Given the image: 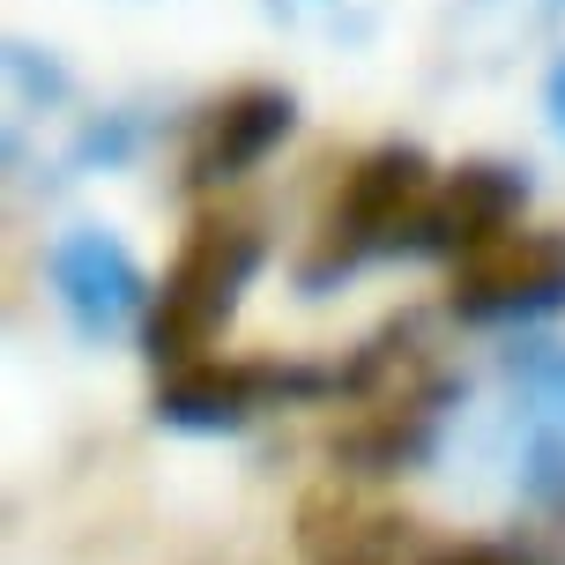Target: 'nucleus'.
<instances>
[{"instance_id":"1","label":"nucleus","mask_w":565,"mask_h":565,"mask_svg":"<svg viewBox=\"0 0 565 565\" xmlns=\"http://www.w3.org/2000/svg\"><path fill=\"white\" fill-rule=\"evenodd\" d=\"M454 402H461V380L424 350L409 320H395V328H380L372 342H358L342 358V424L328 439V454L350 477L424 469L454 417Z\"/></svg>"},{"instance_id":"10","label":"nucleus","mask_w":565,"mask_h":565,"mask_svg":"<svg viewBox=\"0 0 565 565\" xmlns=\"http://www.w3.org/2000/svg\"><path fill=\"white\" fill-rule=\"evenodd\" d=\"M529 209V171L499 164V157H477V164L439 171V194H431V216H424V246L417 260H461L491 246L499 231L521 224Z\"/></svg>"},{"instance_id":"7","label":"nucleus","mask_w":565,"mask_h":565,"mask_svg":"<svg viewBox=\"0 0 565 565\" xmlns=\"http://www.w3.org/2000/svg\"><path fill=\"white\" fill-rule=\"evenodd\" d=\"M290 127H298V97L282 83H238L224 97H209L179 141V186L186 194L238 186L246 171H260L290 141Z\"/></svg>"},{"instance_id":"12","label":"nucleus","mask_w":565,"mask_h":565,"mask_svg":"<svg viewBox=\"0 0 565 565\" xmlns=\"http://www.w3.org/2000/svg\"><path fill=\"white\" fill-rule=\"evenodd\" d=\"M417 565H543L529 543H439Z\"/></svg>"},{"instance_id":"11","label":"nucleus","mask_w":565,"mask_h":565,"mask_svg":"<svg viewBox=\"0 0 565 565\" xmlns=\"http://www.w3.org/2000/svg\"><path fill=\"white\" fill-rule=\"evenodd\" d=\"M135 141H141L135 113H105V119H89L83 135H75L67 164H75V171H113V164H127V157H135Z\"/></svg>"},{"instance_id":"9","label":"nucleus","mask_w":565,"mask_h":565,"mask_svg":"<svg viewBox=\"0 0 565 565\" xmlns=\"http://www.w3.org/2000/svg\"><path fill=\"white\" fill-rule=\"evenodd\" d=\"M507 387H513V477L521 499L543 513L565 507V342H521L507 358Z\"/></svg>"},{"instance_id":"5","label":"nucleus","mask_w":565,"mask_h":565,"mask_svg":"<svg viewBox=\"0 0 565 565\" xmlns=\"http://www.w3.org/2000/svg\"><path fill=\"white\" fill-rule=\"evenodd\" d=\"M447 306L469 328H536V320L565 312V231L513 224L491 246L461 254Z\"/></svg>"},{"instance_id":"4","label":"nucleus","mask_w":565,"mask_h":565,"mask_svg":"<svg viewBox=\"0 0 565 565\" xmlns=\"http://www.w3.org/2000/svg\"><path fill=\"white\" fill-rule=\"evenodd\" d=\"M342 402V365H298V358H194L171 365L157 387V424L171 431H238L268 409H312Z\"/></svg>"},{"instance_id":"3","label":"nucleus","mask_w":565,"mask_h":565,"mask_svg":"<svg viewBox=\"0 0 565 565\" xmlns=\"http://www.w3.org/2000/svg\"><path fill=\"white\" fill-rule=\"evenodd\" d=\"M260 260H268V231L246 209H209L194 216V231L179 238L164 282H157V306H149V328H141V350L149 365H194L216 350V335L231 328L238 298L254 290Z\"/></svg>"},{"instance_id":"2","label":"nucleus","mask_w":565,"mask_h":565,"mask_svg":"<svg viewBox=\"0 0 565 565\" xmlns=\"http://www.w3.org/2000/svg\"><path fill=\"white\" fill-rule=\"evenodd\" d=\"M431 194H439V164L424 157L417 141H380L365 157H350V171L335 179V194H328L320 224H312L306 260H298V290L328 298L358 268L417 260Z\"/></svg>"},{"instance_id":"8","label":"nucleus","mask_w":565,"mask_h":565,"mask_svg":"<svg viewBox=\"0 0 565 565\" xmlns=\"http://www.w3.org/2000/svg\"><path fill=\"white\" fill-rule=\"evenodd\" d=\"M290 536H298V558L306 565H417L431 551L409 513L380 507L372 491H358V483H342V477L312 483L306 499H298Z\"/></svg>"},{"instance_id":"14","label":"nucleus","mask_w":565,"mask_h":565,"mask_svg":"<svg viewBox=\"0 0 565 565\" xmlns=\"http://www.w3.org/2000/svg\"><path fill=\"white\" fill-rule=\"evenodd\" d=\"M558 521H565V507H558Z\"/></svg>"},{"instance_id":"13","label":"nucleus","mask_w":565,"mask_h":565,"mask_svg":"<svg viewBox=\"0 0 565 565\" xmlns=\"http://www.w3.org/2000/svg\"><path fill=\"white\" fill-rule=\"evenodd\" d=\"M543 119H551V135L565 141V53L551 60V75H543Z\"/></svg>"},{"instance_id":"6","label":"nucleus","mask_w":565,"mask_h":565,"mask_svg":"<svg viewBox=\"0 0 565 565\" xmlns=\"http://www.w3.org/2000/svg\"><path fill=\"white\" fill-rule=\"evenodd\" d=\"M45 282H53L67 328L83 342H119L149 328V306H157V282L127 246H119L105 224H67L45 246Z\"/></svg>"}]
</instances>
